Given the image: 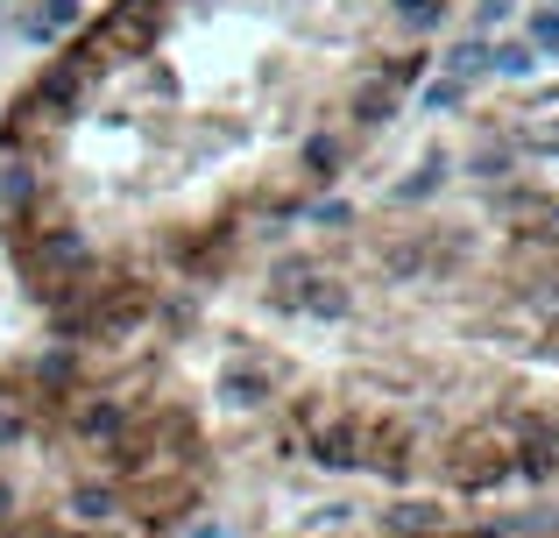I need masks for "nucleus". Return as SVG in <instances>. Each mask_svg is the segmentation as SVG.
<instances>
[{
    "label": "nucleus",
    "instance_id": "1",
    "mask_svg": "<svg viewBox=\"0 0 559 538\" xmlns=\"http://www.w3.org/2000/svg\"><path fill=\"white\" fill-rule=\"evenodd\" d=\"M461 0H114L8 121V156L107 142V192L178 206L199 270L361 170Z\"/></svg>",
    "mask_w": 559,
    "mask_h": 538
},
{
    "label": "nucleus",
    "instance_id": "2",
    "mask_svg": "<svg viewBox=\"0 0 559 538\" xmlns=\"http://www.w3.org/2000/svg\"><path fill=\"white\" fill-rule=\"evenodd\" d=\"M114 511V489H71V517H107Z\"/></svg>",
    "mask_w": 559,
    "mask_h": 538
},
{
    "label": "nucleus",
    "instance_id": "3",
    "mask_svg": "<svg viewBox=\"0 0 559 538\" xmlns=\"http://www.w3.org/2000/svg\"><path fill=\"white\" fill-rule=\"evenodd\" d=\"M14 432H22V418H14V411H0V446H14Z\"/></svg>",
    "mask_w": 559,
    "mask_h": 538
},
{
    "label": "nucleus",
    "instance_id": "4",
    "mask_svg": "<svg viewBox=\"0 0 559 538\" xmlns=\"http://www.w3.org/2000/svg\"><path fill=\"white\" fill-rule=\"evenodd\" d=\"M8 503H14V497H8V482H0V511H8Z\"/></svg>",
    "mask_w": 559,
    "mask_h": 538
}]
</instances>
